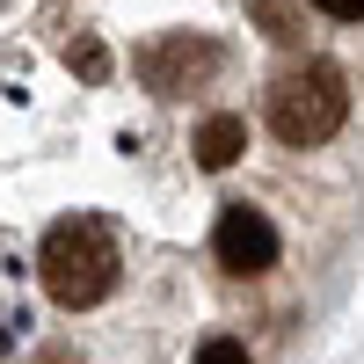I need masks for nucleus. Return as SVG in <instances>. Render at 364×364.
Returning <instances> with one entry per match:
<instances>
[{
  "mask_svg": "<svg viewBox=\"0 0 364 364\" xmlns=\"http://www.w3.org/2000/svg\"><path fill=\"white\" fill-rule=\"evenodd\" d=\"M211 255H219L233 277H262V269L277 262V226H269L255 204H226L219 226H211Z\"/></svg>",
  "mask_w": 364,
  "mask_h": 364,
  "instance_id": "nucleus-4",
  "label": "nucleus"
},
{
  "mask_svg": "<svg viewBox=\"0 0 364 364\" xmlns=\"http://www.w3.org/2000/svg\"><path fill=\"white\" fill-rule=\"evenodd\" d=\"M66 58H73V66H80V80H102V73H109V51H102L95 37H80V44H73Z\"/></svg>",
  "mask_w": 364,
  "mask_h": 364,
  "instance_id": "nucleus-7",
  "label": "nucleus"
},
{
  "mask_svg": "<svg viewBox=\"0 0 364 364\" xmlns=\"http://www.w3.org/2000/svg\"><path fill=\"white\" fill-rule=\"evenodd\" d=\"M328 22H364V0H314Z\"/></svg>",
  "mask_w": 364,
  "mask_h": 364,
  "instance_id": "nucleus-9",
  "label": "nucleus"
},
{
  "mask_svg": "<svg viewBox=\"0 0 364 364\" xmlns=\"http://www.w3.org/2000/svg\"><path fill=\"white\" fill-rule=\"evenodd\" d=\"M240 146H248V124H240V117H204V132H197V161H204L211 175L233 168Z\"/></svg>",
  "mask_w": 364,
  "mask_h": 364,
  "instance_id": "nucleus-5",
  "label": "nucleus"
},
{
  "mask_svg": "<svg viewBox=\"0 0 364 364\" xmlns=\"http://www.w3.org/2000/svg\"><path fill=\"white\" fill-rule=\"evenodd\" d=\"M343 117H350V87H343V66H328V58H306L269 87V132L284 146H328L343 132Z\"/></svg>",
  "mask_w": 364,
  "mask_h": 364,
  "instance_id": "nucleus-2",
  "label": "nucleus"
},
{
  "mask_svg": "<svg viewBox=\"0 0 364 364\" xmlns=\"http://www.w3.org/2000/svg\"><path fill=\"white\" fill-rule=\"evenodd\" d=\"M37 277L66 314H87L117 291V233L95 211H73V219H51L44 248H37Z\"/></svg>",
  "mask_w": 364,
  "mask_h": 364,
  "instance_id": "nucleus-1",
  "label": "nucleus"
},
{
  "mask_svg": "<svg viewBox=\"0 0 364 364\" xmlns=\"http://www.w3.org/2000/svg\"><path fill=\"white\" fill-rule=\"evenodd\" d=\"M219 44L211 37H190V29H168V37H154L139 51V80L154 87V95H190V87H204L211 73H219Z\"/></svg>",
  "mask_w": 364,
  "mask_h": 364,
  "instance_id": "nucleus-3",
  "label": "nucleus"
},
{
  "mask_svg": "<svg viewBox=\"0 0 364 364\" xmlns=\"http://www.w3.org/2000/svg\"><path fill=\"white\" fill-rule=\"evenodd\" d=\"M197 364H248V350H240L233 336H211V343L197 350Z\"/></svg>",
  "mask_w": 364,
  "mask_h": 364,
  "instance_id": "nucleus-8",
  "label": "nucleus"
},
{
  "mask_svg": "<svg viewBox=\"0 0 364 364\" xmlns=\"http://www.w3.org/2000/svg\"><path fill=\"white\" fill-rule=\"evenodd\" d=\"M248 15H255L277 44H291V37H299V0H248Z\"/></svg>",
  "mask_w": 364,
  "mask_h": 364,
  "instance_id": "nucleus-6",
  "label": "nucleus"
}]
</instances>
